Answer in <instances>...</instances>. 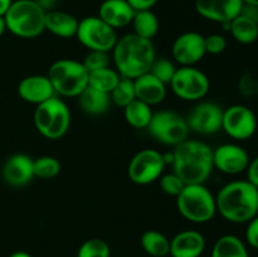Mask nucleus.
Instances as JSON below:
<instances>
[{
    "instance_id": "f257e3e1",
    "label": "nucleus",
    "mask_w": 258,
    "mask_h": 257,
    "mask_svg": "<svg viewBox=\"0 0 258 257\" xmlns=\"http://www.w3.org/2000/svg\"><path fill=\"white\" fill-rule=\"evenodd\" d=\"M173 171L185 184H204L213 171V149L201 140L186 139L173 149Z\"/></svg>"
},
{
    "instance_id": "f03ea898",
    "label": "nucleus",
    "mask_w": 258,
    "mask_h": 257,
    "mask_svg": "<svg viewBox=\"0 0 258 257\" xmlns=\"http://www.w3.org/2000/svg\"><path fill=\"white\" fill-rule=\"evenodd\" d=\"M111 52V58L118 75L131 80L148 73L156 58L153 40L139 37L135 33L118 38Z\"/></svg>"
},
{
    "instance_id": "7ed1b4c3",
    "label": "nucleus",
    "mask_w": 258,
    "mask_h": 257,
    "mask_svg": "<svg viewBox=\"0 0 258 257\" xmlns=\"http://www.w3.org/2000/svg\"><path fill=\"white\" fill-rule=\"evenodd\" d=\"M217 212L232 223H248L258 214V188L248 180H234L219 189Z\"/></svg>"
},
{
    "instance_id": "20e7f679",
    "label": "nucleus",
    "mask_w": 258,
    "mask_h": 257,
    "mask_svg": "<svg viewBox=\"0 0 258 257\" xmlns=\"http://www.w3.org/2000/svg\"><path fill=\"white\" fill-rule=\"evenodd\" d=\"M4 19L8 32L23 39H32L45 30V12L35 0H14Z\"/></svg>"
},
{
    "instance_id": "39448f33",
    "label": "nucleus",
    "mask_w": 258,
    "mask_h": 257,
    "mask_svg": "<svg viewBox=\"0 0 258 257\" xmlns=\"http://www.w3.org/2000/svg\"><path fill=\"white\" fill-rule=\"evenodd\" d=\"M71 110L67 103L58 96L49 98L35 107L33 122L43 138L48 140H59L71 127Z\"/></svg>"
},
{
    "instance_id": "423d86ee",
    "label": "nucleus",
    "mask_w": 258,
    "mask_h": 257,
    "mask_svg": "<svg viewBox=\"0 0 258 257\" xmlns=\"http://www.w3.org/2000/svg\"><path fill=\"white\" fill-rule=\"evenodd\" d=\"M179 213L193 223H207L217 213L216 197L204 184H186L176 197Z\"/></svg>"
},
{
    "instance_id": "0eeeda50",
    "label": "nucleus",
    "mask_w": 258,
    "mask_h": 257,
    "mask_svg": "<svg viewBox=\"0 0 258 257\" xmlns=\"http://www.w3.org/2000/svg\"><path fill=\"white\" fill-rule=\"evenodd\" d=\"M47 77L49 78L57 96L78 97V95L88 86L90 73L82 62L63 58L52 63Z\"/></svg>"
},
{
    "instance_id": "6e6552de",
    "label": "nucleus",
    "mask_w": 258,
    "mask_h": 257,
    "mask_svg": "<svg viewBox=\"0 0 258 257\" xmlns=\"http://www.w3.org/2000/svg\"><path fill=\"white\" fill-rule=\"evenodd\" d=\"M148 130L156 141L170 146H176L185 141L190 133L186 118L174 110L154 112Z\"/></svg>"
},
{
    "instance_id": "1a4fd4ad",
    "label": "nucleus",
    "mask_w": 258,
    "mask_h": 257,
    "mask_svg": "<svg viewBox=\"0 0 258 257\" xmlns=\"http://www.w3.org/2000/svg\"><path fill=\"white\" fill-rule=\"evenodd\" d=\"M76 38L88 50L108 52L117 42L116 29L106 24L98 15H90L78 22Z\"/></svg>"
},
{
    "instance_id": "9d476101",
    "label": "nucleus",
    "mask_w": 258,
    "mask_h": 257,
    "mask_svg": "<svg viewBox=\"0 0 258 257\" xmlns=\"http://www.w3.org/2000/svg\"><path fill=\"white\" fill-rule=\"evenodd\" d=\"M169 86L178 98L189 102H197L208 95L211 82L203 71L194 66H186L176 70Z\"/></svg>"
},
{
    "instance_id": "9b49d317",
    "label": "nucleus",
    "mask_w": 258,
    "mask_h": 257,
    "mask_svg": "<svg viewBox=\"0 0 258 257\" xmlns=\"http://www.w3.org/2000/svg\"><path fill=\"white\" fill-rule=\"evenodd\" d=\"M165 166L160 151L155 149H143L138 151L128 163V178L138 185H148L163 175Z\"/></svg>"
},
{
    "instance_id": "f8f14e48",
    "label": "nucleus",
    "mask_w": 258,
    "mask_h": 257,
    "mask_svg": "<svg viewBox=\"0 0 258 257\" xmlns=\"http://www.w3.org/2000/svg\"><path fill=\"white\" fill-rule=\"evenodd\" d=\"M222 130L234 140H248L257 130V117L244 105H232L223 111Z\"/></svg>"
},
{
    "instance_id": "ddd939ff",
    "label": "nucleus",
    "mask_w": 258,
    "mask_h": 257,
    "mask_svg": "<svg viewBox=\"0 0 258 257\" xmlns=\"http://www.w3.org/2000/svg\"><path fill=\"white\" fill-rule=\"evenodd\" d=\"M223 108L216 102L199 101L186 116L189 130L199 135H213L222 130Z\"/></svg>"
},
{
    "instance_id": "4468645a",
    "label": "nucleus",
    "mask_w": 258,
    "mask_h": 257,
    "mask_svg": "<svg viewBox=\"0 0 258 257\" xmlns=\"http://www.w3.org/2000/svg\"><path fill=\"white\" fill-rule=\"evenodd\" d=\"M206 54L204 35L198 32H185L178 35L171 47V55L180 67L196 66Z\"/></svg>"
},
{
    "instance_id": "2eb2a0df",
    "label": "nucleus",
    "mask_w": 258,
    "mask_h": 257,
    "mask_svg": "<svg viewBox=\"0 0 258 257\" xmlns=\"http://www.w3.org/2000/svg\"><path fill=\"white\" fill-rule=\"evenodd\" d=\"M249 155L241 145L223 144L213 150V166L227 175H237L246 171Z\"/></svg>"
},
{
    "instance_id": "dca6fc26",
    "label": "nucleus",
    "mask_w": 258,
    "mask_h": 257,
    "mask_svg": "<svg viewBox=\"0 0 258 257\" xmlns=\"http://www.w3.org/2000/svg\"><path fill=\"white\" fill-rule=\"evenodd\" d=\"M194 7L202 18L223 24V23L232 22L237 15L241 14L243 2L242 0H196Z\"/></svg>"
},
{
    "instance_id": "f3484780",
    "label": "nucleus",
    "mask_w": 258,
    "mask_h": 257,
    "mask_svg": "<svg viewBox=\"0 0 258 257\" xmlns=\"http://www.w3.org/2000/svg\"><path fill=\"white\" fill-rule=\"evenodd\" d=\"M18 95L23 101L35 106L57 96L49 78L43 75H32L23 78L18 85Z\"/></svg>"
},
{
    "instance_id": "a211bd4d",
    "label": "nucleus",
    "mask_w": 258,
    "mask_h": 257,
    "mask_svg": "<svg viewBox=\"0 0 258 257\" xmlns=\"http://www.w3.org/2000/svg\"><path fill=\"white\" fill-rule=\"evenodd\" d=\"M2 176L12 186H23L34 178L33 159L27 154H14L5 160Z\"/></svg>"
},
{
    "instance_id": "6ab92c4d",
    "label": "nucleus",
    "mask_w": 258,
    "mask_h": 257,
    "mask_svg": "<svg viewBox=\"0 0 258 257\" xmlns=\"http://www.w3.org/2000/svg\"><path fill=\"white\" fill-rule=\"evenodd\" d=\"M206 249V238L194 229H185L170 239L171 257H201Z\"/></svg>"
},
{
    "instance_id": "aec40b11",
    "label": "nucleus",
    "mask_w": 258,
    "mask_h": 257,
    "mask_svg": "<svg viewBox=\"0 0 258 257\" xmlns=\"http://www.w3.org/2000/svg\"><path fill=\"white\" fill-rule=\"evenodd\" d=\"M134 14L135 10L126 0H103L98 8V17L113 29L131 24Z\"/></svg>"
},
{
    "instance_id": "412c9836",
    "label": "nucleus",
    "mask_w": 258,
    "mask_h": 257,
    "mask_svg": "<svg viewBox=\"0 0 258 257\" xmlns=\"http://www.w3.org/2000/svg\"><path fill=\"white\" fill-rule=\"evenodd\" d=\"M136 98L149 106H155L163 102L166 97V85L150 72L144 73L134 80Z\"/></svg>"
},
{
    "instance_id": "4be33fe9",
    "label": "nucleus",
    "mask_w": 258,
    "mask_h": 257,
    "mask_svg": "<svg viewBox=\"0 0 258 257\" xmlns=\"http://www.w3.org/2000/svg\"><path fill=\"white\" fill-rule=\"evenodd\" d=\"M80 20L71 13L63 10H50L45 13L44 27L45 30L52 33L58 38H73L76 37Z\"/></svg>"
},
{
    "instance_id": "5701e85b",
    "label": "nucleus",
    "mask_w": 258,
    "mask_h": 257,
    "mask_svg": "<svg viewBox=\"0 0 258 257\" xmlns=\"http://www.w3.org/2000/svg\"><path fill=\"white\" fill-rule=\"evenodd\" d=\"M78 103L81 110L87 115H102L110 108L111 97L108 93L98 91L96 88L87 86L78 95Z\"/></svg>"
},
{
    "instance_id": "b1692460",
    "label": "nucleus",
    "mask_w": 258,
    "mask_h": 257,
    "mask_svg": "<svg viewBox=\"0 0 258 257\" xmlns=\"http://www.w3.org/2000/svg\"><path fill=\"white\" fill-rule=\"evenodd\" d=\"M211 257H249V254L241 238L234 234H224L216 241Z\"/></svg>"
},
{
    "instance_id": "393cba45",
    "label": "nucleus",
    "mask_w": 258,
    "mask_h": 257,
    "mask_svg": "<svg viewBox=\"0 0 258 257\" xmlns=\"http://www.w3.org/2000/svg\"><path fill=\"white\" fill-rule=\"evenodd\" d=\"M153 113L154 111L151 110V106L138 98L123 107V117L126 122L134 128H148L153 118Z\"/></svg>"
},
{
    "instance_id": "a878e982",
    "label": "nucleus",
    "mask_w": 258,
    "mask_h": 257,
    "mask_svg": "<svg viewBox=\"0 0 258 257\" xmlns=\"http://www.w3.org/2000/svg\"><path fill=\"white\" fill-rule=\"evenodd\" d=\"M131 24H133L134 33L136 35L150 40H153V38L158 34L159 27H160L158 17L153 10L135 12Z\"/></svg>"
},
{
    "instance_id": "bb28decb",
    "label": "nucleus",
    "mask_w": 258,
    "mask_h": 257,
    "mask_svg": "<svg viewBox=\"0 0 258 257\" xmlns=\"http://www.w3.org/2000/svg\"><path fill=\"white\" fill-rule=\"evenodd\" d=\"M229 33L241 44H252L258 39V25L249 18L239 14L231 22Z\"/></svg>"
},
{
    "instance_id": "cd10ccee",
    "label": "nucleus",
    "mask_w": 258,
    "mask_h": 257,
    "mask_svg": "<svg viewBox=\"0 0 258 257\" xmlns=\"http://www.w3.org/2000/svg\"><path fill=\"white\" fill-rule=\"evenodd\" d=\"M141 246L149 256L165 257L170 252V239L161 232L149 229L141 236Z\"/></svg>"
},
{
    "instance_id": "c85d7f7f",
    "label": "nucleus",
    "mask_w": 258,
    "mask_h": 257,
    "mask_svg": "<svg viewBox=\"0 0 258 257\" xmlns=\"http://www.w3.org/2000/svg\"><path fill=\"white\" fill-rule=\"evenodd\" d=\"M121 76L118 75L117 71L115 68L106 67L101 68V70L93 71L90 72V77H88V86L96 88L98 91H102L110 95L112 92L113 88L120 81Z\"/></svg>"
},
{
    "instance_id": "c756f323",
    "label": "nucleus",
    "mask_w": 258,
    "mask_h": 257,
    "mask_svg": "<svg viewBox=\"0 0 258 257\" xmlns=\"http://www.w3.org/2000/svg\"><path fill=\"white\" fill-rule=\"evenodd\" d=\"M111 102L115 103L118 107H126L128 103L136 100L135 93V85H134V80L131 78H123L121 77L116 87L113 88L112 92L110 93Z\"/></svg>"
},
{
    "instance_id": "7c9ffc66",
    "label": "nucleus",
    "mask_w": 258,
    "mask_h": 257,
    "mask_svg": "<svg viewBox=\"0 0 258 257\" xmlns=\"http://www.w3.org/2000/svg\"><path fill=\"white\" fill-rule=\"evenodd\" d=\"M33 169H34V176L43 180H49L60 173V163L54 156H39L33 160Z\"/></svg>"
},
{
    "instance_id": "2f4dec72",
    "label": "nucleus",
    "mask_w": 258,
    "mask_h": 257,
    "mask_svg": "<svg viewBox=\"0 0 258 257\" xmlns=\"http://www.w3.org/2000/svg\"><path fill=\"white\" fill-rule=\"evenodd\" d=\"M111 249L106 241L101 238H90L78 248L77 257H110Z\"/></svg>"
},
{
    "instance_id": "473e14b6",
    "label": "nucleus",
    "mask_w": 258,
    "mask_h": 257,
    "mask_svg": "<svg viewBox=\"0 0 258 257\" xmlns=\"http://www.w3.org/2000/svg\"><path fill=\"white\" fill-rule=\"evenodd\" d=\"M176 70L178 68L173 60L168 59V58H155L149 72L155 76L156 78H159L163 83L169 85L173 80Z\"/></svg>"
},
{
    "instance_id": "72a5a7b5",
    "label": "nucleus",
    "mask_w": 258,
    "mask_h": 257,
    "mask_svg": "<svg viewBox=\"0 0 258 257\" xmlns=\"http://www.w3.org/2000/svg\"><path fill=\"white\" fill-rule=\"evenodd\" d=\"M111 55L108 52H101V50H88L82 60V65L85 66L88 73L93 71L101 70V68L110 67Z\"/></svg>"
},
{
    "instance_id": "f704fd0d",
    "label": "nucleus",
    "mask_w": 258,
    "mask_h": 257,
    "mask_svg": "<svg viewBox=\"0 0 258 257\" xmlns=\"http://www.w3.org/2000/svg\"><path fill=\"white\" fill-rule=\"evenodd\" d=\"M159 179H160L161 190L165 194H168V196L175 197V198L180 194V191L183 190L184 186L186 185L174 171L173 173L164 174V175H161Z\"/></svg>"
},
{
    "instance_id": "c9c22d12",
    "label": "nucleus",
    "mask_w": 258,
    "mask_h": 257,
    "mask_svg": "<svg viewBox=\"0 0 258 257\" xmlns=\"http://www.w3.org/2000/svg\"><path fill=\"white\" fill-rule=\"evenodd\" d=\"M238 91L242 96L252 97L258 95V78L252 73H244L238 81Z\"/></svg>"
},
{
    "instance_id": "e433bc0d",
    "label": "nucleus",
    "mask_w": 258,
    "mask_h": 257,
    "mask_svg": "<svg viewBox=\"0 0 258 257\" xmlns=\"http://www.w3.org/2000/svg\"><path fill=\"white\" fill-rule=\"evenodd\" d=\"M204 44H206V52L208 54H221L226 50L227 40L222 34H209L204 37Z\"/></svg>"
},
{
    "instance_id": "4c0bfd02",
    "label": "nucleus",
    "mask_w": 258,
    "mask_h": 257,
    "mask_svg": "<svg viewBox=\"0 0 258 257\" xmlns=\"http://www.w3.org/2000/svg\"><path fill=\"white\" fill-rule=\"evenodd\" d=\"M246 241L249 246L258 249V214L247 224Z\"/></svg>"
},
{
    "instance_id": "58836bf2",
    "label": "nucleus",
    "mask_w": 258,
    "mask_h": 257,
    "mask_svg": "<svg viewBox=\"0 0 258 257\" xmlns=\"http://www.w3.org/2000/svg\"><path fill=\"white\" fill-rule=\"evenodd\" d=\"M246 171L247 180L258 188V156H256L253 160H249V164L248 166H247Z\"/></svg>"
},
{
    "instance_id": "ea45409f",
    "label": "nucleus",
    "mask_w": 258,
    "mask_h": 257,
    "mask_svg": "<svg viewBox=\"0 0 258 257\" xmlns=\"http://www.w3.org/2000/svg\"><path fill=\"white\" fill-rule=\"evenodd\" d=\"M126 2L135 12H139V10H151L158 4L159 0H126Z\"/></svg>"
},
{
    "instance_id": "a19ab883",
    "label": "nucleus",
    "mask_w": 258,
    "mask_h": 257,
    "mask_svg": "<svg viewBox=\"0 0 258 257\" xmlns=\"http://www.w3.org/2000/svg\"><path fill=\"white\" fill-rule=\"evenodd\" d=\"M241 14H243L244 17L249 18L252 22H254L258 25V5H252V4H243L241 10Z\"/></svg>"
},
{
    "instance_id": "79ce46f5",
    "label": "nucleus",
    "mask_w": 258,
    "mask_h": 257,
    "mask_svg": "<svg viewBox=\"0 0 258 257\" xmlns=\"http://www.w3.org/2000/svg\"><path fill=\"white\" fill-rule=\"evenodd\" d=\"M35 2L39 4V7L42 8L45 13L50 12V10H54L55 0H35Z\"/></svg>"
},
{
    "instance_id": "37998d69",
    "label": "nucleus",
    "mask_w": 258,
    "mask_h": 257,
    "mask_svg": "<svg viewBox=\"0 0 258 257\" xmlns=\"http://www.w3.org/2000/svg\"><path fill=\"white\" fill-rule=\"evenodd\" d=\"M14 0H0V17H4Z\"/></svg>"
},
{
    "instance_id": "c03bdc74",
    "label": "nucleus",
    "mask_w": 258,
    "mask_h": 257,
    "mask_svg": "<svg viewBox=\"0 0 258 257\" xmlns=\"http://www.w3.org/2000/svg\"><path fill=\"white\" fill-rule=\"evenodd\" d=\"M8 257H32V254L25 251H15L13 253H10Z\"/></svg>"
},
{
    "instance_id": "a18cd8bd",
    "label": "nucleus",
    "mask_w": 258,
    "mask_h": 257,
    "mask_svg": "<svg viewBox=\"0 0 258 257\" xmlns=\"http://www.w3.org/2000/svg\"><path fill=\"white\" fill-rule=\"evenodd\" d=\"M7 32V24H5V19L4 17H0V38L4 33Z\"/></svg>"
},
{
    "instance_id": "49530a36",
    "label": "nucleus",
    "mask_w": 258,
    "mask_h": 257,
    "mask_svg": "<svg viewBox=\"0 0 258 257\" xmlns=\"http://www.w3.org/2000/svg\"><path fill=\"white\" fill-rule=\"evenodd\" d=\"M243 4H252V5H258V0H242Z\"/></svg>"
}]
</instances>
